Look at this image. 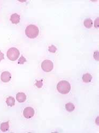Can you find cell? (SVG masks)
I'll use <instances>...</instances> for the list:
<instances>
[{"instance_id": "obj_4", "label": "cell", "mask_w": 99, "mask_h": 133, "mask_svg": "<svg viewBox=\"0 0 99 133\" xmlns=\"http://www.w3.org/2000/svg\"><path fill=\"white\" fill-rule=\"evenodd\" d=\"M53 63L50 60H46L41 63V68L46 72H50L53 69Z\"/></svg>"}, {"instance_id": "obj_7", "label": "cell", "mask_w": 99, "mask_h": 133, "mask_svg": "<svg viewBox=\"0 0 99 133\" xmlns=\"http://www.w3.org/2000/svg\"><path fill=\"white\" fill-rule=\"evenodd\" d=\"M16 99L19 103L24 102L26 99V94L23 92H19L16 95Z\"/></svg>"}, {"instance_id": "obj_11", "label": "cell", "mask_w": 99, "mask_h": 133, "mask_svg": "<svg viewBox=\"0 0 99 133\" xmlns=\"http://www.w3.org/2000/svg\"><path fill=\"white\" fill-rule=\"evenodd\" d=\"M9 121H7L5 122H3L1 123V127H0V129L1 130L4 132V131H6L9 129Z\"/></svg>"}, {"instance_id": "obj_3", "label": "cell", "mask_w": 99, "mask_h": 133, "mask_svg": "<svg viewBox=\"0 0 99 133\" xmlns=\"http://www.w3.org/2000/svg\"><path fill=\"white\" fill-rule=\"evenodd\" d=\"M20 53L19 50L15 48V47H12L7 52V57L8 58L12 61H15L18 58L19 56Z\"/></svg>"}, {"instance_id": "obj_6", "label": "cell", "mask_w": 99, "mask_h": 133, "mask_svg": "<svg viewBox=\"0 0 99 133\" xmlns=\"http://www.w3.org/2000/svg\"><path fill=\"white\" fill-rule=\"evenodd\" d=\"M11 78V74L7 71L4 72L2 73L1 75V79L2 81L4 83H7L10 81Z\"/></svg>"}, {"instance_id": "obj_19", "label": "cell", "mask_w": 99, "mask_h": 133, "mask_svg": "<svg viewBox=\"0 0 99 133\" xmlns=\"http://www.w3.org/2000/svg\"><path fill=\"white\" fill-rule=\"evenodd\" d=\"M4 59V54L3 53H2L1 51H0V61H1Z\"/></svg>"}, {"instance_id": "obj_12", "label": "cell", "mask_w": 99, "mask_h": 133, "mask_svg": "<svg viewBox=\"0 0 99 133\" xmlns=\"http://www.w3.org/2000/svg\"><path fill=\"white\" fill-rule=\"evenodd\" d=\"M84 26L87 28H91L93 26V21L90 18H87L84 21Z\"/></svg>"}, {"instance_id": "obj_15", "label": "cell", "mask_w": 99, "mask_h": 133, "mask_svg": "<svg viewBox=\"0 0 99 133\" xmlns=\"http://www.w3.org/2000/svg\"><path fill=\"white\" fill-rule=\"evenodd\" d=\"M26 61V59L23 56H22L20 58V59L18 60V63L22 64L24 63Z\"/></svg>"}, {"instance_id": "obj_10", "label": "cell", "mask_w": 99, "mask_h": 133, "mask_svg": "<svg viewBox=\"0 0 99 133\" xmlns=\"http://www.w3.org/2000/svg\"><path fill=\"white\" fill-rule=\"evenodd\" d=\"M6 103L9 106H13L15 105V100L12 97H9L6 100Z\"/></svg>"}, {"instance_id": "obj_17", "label": "cell", "mask_w": 99, "mask_h": 133, "mask_svg": "<svg viewBox=\"0 0 99 133\" xmlns=\"http://www.w3.org/2000/svg\"><path fill=\"white\" fill-rule=\"evenodd\" d=\"M94 58L95 59L96 61H98V53L97 51H95V53H94Z\"/></svg>"}, {"instance_id": "obj_14", "label": "cell", "mask_w": 99, "mask_h": 133, "mask_svg": "<svg viewBox=\"0 0 99 133\" xmlns=\"http://www.w3.org/2000/svg\"><path fill=\"white\" fill-rule=\"evenodd\" d=\"M48 50L51 53H55L56 50H57V48H56V46H55L54 45H51L49 47Z\"/></svg>"}, {"instance_id": "obj_8", "label": "cell", "mask_w": 99, "mask_h": 133, "mask_svg": "<svg viewBox=\"0 0 99 133\" xmlns=\"http://www.w3.org/2000/svg\"><path fill=\"white\" fill-rule=\"evenodd\" d=\"M20 16L18 15L17 13H13L11 16L10 17V21L13 24H17L19 23L20 22Z\"/></svg>"}, {"instance_id": "obj_5", "label": "cell", "mask_w": 99, "mask_h": 133, "mask_svg": "<svg viewBox=\"0 0 99 133\" xmlns=\"http://www.w3.org/2000/svg\"><path fill=\"white\" fill-rule=\"evenodd\" d=\"M34 114V109L31 107H26L23 112V115L25 118L27 119H30L33 117Z\"/></svg>"}, {"instance_id": "obj_18", "label": "cell", "mask_w": 99, "mask_h": 133, "mask_svg": "<svg viewBox=\"0 0 99 133\" xmlns=\"http://www.w3.org/2000/svg\"><path fill=\"white\" fill-rule=\"evenodd\" d=\"M94 26L96 28L98 27V18H97L94 22Z\"/></svg>"}, {"instance_id": "obj_13", "label": "cell", "mask_w": 99, "mask_h": 133, "mask_svg": "<svg viewBox=\"0 0 99 133\" xmlns=\"http://www.w3.org/2000/svg\"><path fill=\"white\" fill-rule=\"evenodd\" d=\"M65 108L68 112H72L75 108L74 105L71 103H68L66 104L65 105Z\"/></svg>"}, {"instance_id": "obj_16", "label": "cell", "mask_w": 99, "mask_h": 133, "mask_svg": "<svg viewBox=\"0 0 99 133\" xmlns=\"http://www.w3.org/2000/svg\"><path fill=\"white\" fill-rule=\"evenodd\" d=\"M42 85H43V83H42V80H40L39 81H37L36 83H35V85L36 86V87L38 88H41L42 87Z\"/></svg>"}, {"instance_id": "obj_1", "label": "cell", "mask_w": 99, "mask_h": 133, "mask_svg": "<svg viewBox=\"0 0 99 133\" xmlns=\"http://www.w3.org/2000/svg\"><path fill=\"white\" fill-rule=\"evenodd\" d=\"M39 28L36 25L31 24L27 26L25 30L26 35L30 38H35L39 35Z\"/></svg>"}, {"instance_id": "obj_9", "label": "cell", "mask_w": 99, "mask_h": 133, "mask_svg": "<svg viewBox=\"0 0 99 133\" xmlns=\"http://www.w3.org/2000/svg\"><path fill=\"white\" fill-rule=\"evenodd\" d=\"M83 80L85 83H89L91 81L92 79V76L91 74H84L83 76Z\"/></svg>"}, {"instance_id": "obj_2", "label": "cell", "mask_w": 99, "mask_h": 133, "mask_svg": "<svg viewBox=\"0 0 99 133\" xmlns=\"http://www.w3.org/2000/svg\"><path fill=\"white\" fill-rule=\"evenodd\" d=\"M57 89L61 93L67 94L71 90L70 84L67 80H61L57 85Z\"/></svg>"}]
</instances>
